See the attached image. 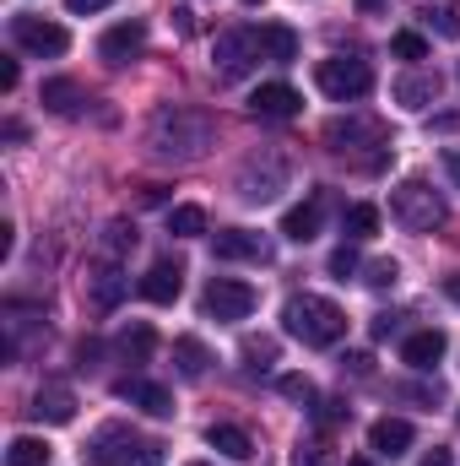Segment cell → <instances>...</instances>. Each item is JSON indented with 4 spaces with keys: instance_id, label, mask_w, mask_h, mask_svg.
<instances>
[{
    "instance_id": "cell-1",
    "label": "cell",
    "mask_w": 460,
    "mask_h": 466,
    "mask_svg": "<svg viewBox=\"0 0 460 466\" xmlns=\"http://www.w3.org/2000/svg\"><path fill=\"white\" fill-rule=\"evenodd\" d=\"M212 136H217L212 115H201V109H179V104L157 109V115H152V130H146L152 152L168 157V163H190V157H201V152L212 147Z\"/></svg>"
},
{
    "instance_id": "cell-2",
    "label": "cell",
    "mask_w": 460,
    "mask_h": 466,
    "mask_svg": "<svg viewBox=\"0 0 460 466\" xmlns=\"http://www.w3.org/2000/svg\"><path fill=\"white\" fill-rule=\"evenodd\" d=\"M282 326L304 342V348H336L346 337V309L320 299V293H293L282 304Z\"/></svg>"
},
{
    "instance_id": "cell-3",
    "label": "cell",
    "mask_w": 460,
    "mask_h": 466,
    "mask_svg": "<svg viewBox=\"0 0 460 466\" xmlns=\"http://www.w3.org/2000/svg\"><path fill=\"white\" fill-rule=\"evenodd\" d=\"M390 212H395V223L412 233H434L450 212H445V196L428 185V179H406V185H395V196H390Z\"/></svg>"
},
{
    "instance_id": "cell-4",
    "label": "cell",
    "mask_w": 460,
    "mask_h": 466,
    "mask_svg": "<svg viewBox=\"0 0 460 466\" xmlns=\"http://www.w3.org/2000/svg\"><path fill=\"white\" fill-rule=\"evenodd\" d=\"M87 456L93 466H163V445H152V440H135L130 429H98V440L87 445Z\"/></svg>"
},
{
    "instance_id": "cell-5",
    "label": "cell",
    "mask_w": 460,
    "mask_h": 466,
    "mask_svg": "<svg viewBox=\"0 0 460 466\" xmlns=\"http://www.w3.org/2000/svg\"><path fill=\"white\" fill-rule=\"evenodd\" d=\"M315 87H320L325 98H336V104H357V98L374 87V66L357 60V55H331V60L315 66Z\"/></svg>"
},
{
    "instance_id": "cell-6",
    "label": "cell",
    "mask_w": 460,
    "mask_h": 466,
    "mask_svg": "<svg viewBox=\"0 0 460 466\" xmlns=\"http://www.w3.org/2000/svg\"><path fill=\"white\" fill-rule=\"evenodd\" d=\"M255 60H260L255 27H228V33H217V44H212V71H217V82H244V76L255 71Z\"/></svg>"
},
{
    "instance_id": "cell-7",
    "label": "cell",
    "mask_w": 460,
    "mask_h": 466,
    "mask_svg": "<svg viewBox=\"0 0 460 466\" xmlns=\"http://www.w3.org/2000/svg\"><path fill=\"white\" fill-rule=\"evenodd\" d=\"M255 304H260V293H255L249 282H238V277H212L206 293H201V309H206L212 320H249Z\"/></svg>"
},
{
    "instance_id": "cell-8",
    "label": "cell",
    "mask_w": 460,
    "mask_h": 466,
    "mask_svg": "<svg viewBox=\"0 0 460 466\" xmlns=\"http://www.w3.org/2000/svg\"><path fill=\"white\" fill-rule=\"evenodd\" d=\"M11 38L27 55H65L71 49V33L60 22H44V16H11Z\"/></svg>"
},
{
    "instance_id": "cell-9",
    "label": "cell",
    "mask_w": 460,
    "mask_h": 466,
    "mask_svg": "<svg viewBox=\"0 0 460 466\" xmlns=\"http://www.w3.org/2000/svg\"><path fill=\"white\" fill-rule=\"evenodd\" d=\"M325 141L331 152H357V147H379L385 141V125L368 115H352V119H331L325 125Z\"/></svg>"
},
{
    "instance_id": "cell-10",
    "label": "cell",
    "mask_w": 460,
    "mask_h": 466,
    "mask_svg": "<svg viewBox=\"0 0 460 466\" xmlns=\"http://www.w3.org/2000/svg\"><path fill=\"white\" fill-rule=\"evenodd\" d=\"M282 185H287V163H282V157H265V168H260V163H249V168L238 174V196H244V201H255V207H260V201H276V190H282Z\"/></svg>"
},
{
    "instance_id": "cell-11",
    "label": "cell",
    "mask_w": 460,
    "mask_h": 466,
    "mask_svg": "<svg viewBox=\"0 0 460 466\" xmlns=\"http://www.w3.org/2000/svg\"><path fill=\"white\" fill-rule=\"evenodd\" d=\"M135 293H141L146 304H174V299L185 293V266H179V260H152L146 277L135 282Z\"/></svg>"
},
{
    "instance_id": "cell-12",
    "label": "cell",
    "mask_w": 460,
    "mask_h": 466,
    "mask_svg": "<svg viewBox=\"0 0 460 466\" xmlns=\"http://www.w3.org/2000/svg\"><path fill=\"white\" fill-rule=\"evenodd\" d=\"M141 49H146V22H115V27L98 38V55H104L109 66H130Z\"/></svg>"
},
{
    "instance_id": "cell-13",
    "label": "cell",
    "mask_w": 460,
    "mask_h": 466,
    "mask_svg": "<svg viewBox=\"0 0 460 466\" xmlns=\"http://www.w3.org/2000/svg\"><path fill=\"white\" fill-rule=\"evenodd\" d=\"M115 396L119 401H135V407L152 412V418H174V396H168V385H157V380H115Z\"/></svg>"
},
{
    "instance_id": "cell-14",
    "label": "cell",
    "mask_w": 460,
    "mask_h": 466,
    "mask_svg": "<svg viewBox=\"0 0 460 466\" xmlns=\"http://www.w3.org/2000/svg\"><path fill=\"white\" fill-rule=\"evenodd\" d=\"M304 109V98L287 87V82H265V87H255V98H249V115L260 119H293Z\"/></svg>"
},
{
    "instance_id": "cell-15",
    "label": "cell",
    "mask_w": 460,
    "mask_h": 466,
    "mask_svg": "<svg viewBox=\"0 0 460 466\" xmlns=\"http://www.w3.org/2000/svg\"><path fill=\"white\" fill-rule=\"evenodd\" d=\"M125 288H130V282H125V271H119L115 260H104V266L87 271V299H93V309H104V315L125 299Z\"/></svg>"
},
{
    "instance_id": "cell-16",
    "label": "cell",
    "mask_w": 460,
    "mask_h": 466,
    "mask_svg": "<svg viewBox=\"0 0 460 466\" xmlns=\"http://www.w3.org/2000/svg\"><path fill=\"white\" fill-rule=\"evenodd\" d=\"M412 440H417V434H412V423H406V418H379V423L368 429V451H379V456H390V461H395V456H406V451H412Z\"/></svg>"
},
{
    "instance_id": "cell-17",
    "label": "cell",
    "mask_w": 460,
    "mask_h": 466,
    "mask_svg": "<svg viewBox=\"0 0 460 466\" xmlns=\"http://www.w3.org/2000/svg\"><path fill=\"white\" fill-rule=\"evenodd\" d=\"M212 255L217 260H265V244H260V233H249V228H223V233H212Z\"/></svg>"
},
{
    "instance_id": "cell-18",
    "label": "cell",
    "mask_w": 460,
    "mask_h": 466,
    "mask_svg": "<svg viewBox=\"0 0 460 466\" xmlns=\"http://www.w3.org/2000/svg\"><path fill=\"white\" fill-rule=\"evenodd\" d=\"M255 38H260V55H265V60H276V66H293V60H298V33H293L287 22H260Z\"/></svg>"
},
{
    "instance_id": "cell-19",
    "label": "cell",
    "mask_w": 460,
    "mask_h": 466,
    "mask_svg": "<svg viewBox=\"0 0 460 466\" xmlns=\"http://www.w3.org/2000/svg\"><path fill=\"white\" fill-rule=\"evenodd\" d=\"M38 104H44L49 115H82L87 93H82V82H71V76H49V82L38 87Z\"/></svg>"
},
{
    "instance_id": "cell-20",
    "label": "cell",
    "mask_w": 460,
    "mask_h": 466,
    "mask_svg": "<svg viewBox=\"0 0 460 466\" xmlns=\"http://www.w3.org/2000/svg\"><path fill=\"white\" fill-rule=\"evenodd\" d=\"M434 98H439V71H406L395 82V104L401 109H428Z\"/></svg>"
},
{
    "instance_id": "cell-21",
    "label": "cell",
    "mask_w": 460,
    "mask_h": 466,
    "mask_svg": "<svg viewBox=\"0 0 460 466\" xmlns=\"http://www.w3.org/2000/svg\"><path fill=\"white\" fill-rule=\"evenodd\" d=\"M27 412H33L38 423H71V418H76V396H71L65 385H44Z\"/></svg>"
},
{
    "instance_id": "cell-22",
    "label": "cell",
    "mask_w": 460,
    "mask_h": 466,
    "mask_svg": "<svg viewBox=\"0 0 460 466\" xmlns=\"http://www.w3.org/2000/svg\"><path fill=\"white\" fill-rule=\"evenodd\" d=\"M320 212H325V196H320V190H315V196H309V201H304V207H293V212H287V218H282V233H287V238H293V244H309V238H315V233H320Z\"/></svg>"
},
{
    "instance_id": "cell-23",
    "label": "cell",
    "mask_w": 460,
    "mask_h": 466,
    "mask_svg": "<svg viewBox=\"0 0 460 466\" xmlns=\"http://www.w3.org/2000/svg\"><path fill=\"white\" fill-rule=\"evenodd\" d=\"M445 331H412L406 342H401V358L412 363V369H439V358H445Z\"/></svg>"
},
{
    "instance_id": "cell-24",
    "label": "cell",
    "mask_w": 460,
    "mask_h": 466,
    "mask_svg": "<svg viewBox=\"0 0 460 466\" xmlns=\"http://www.w3.org/2000/svg\"><path fill=\"white\" fill-rule=\"evenodd\" d=\"M206 445L223 451L228 461H249V456H255V440H249L238 423H212V429H206Z\"/></svg>"
},
{
    "instance_id": "cell-25",
    "label": "cell",
    "mask_w": 460,
    "mask_h": 466,
    "mask_svg": "<svg viewBox=\"0 0 460 466\" xmlns=\"http://www.w3.org/2000/svg\"><path fill=\"white\" fill-rule=\"evenodd\" d=\"M174 363H179V374H185V380H206L212 352H206L201 337H179V342H174Z\"/></svg>"
},
{
    "instance_id": "cell-26",
    "label": "cell",
    "mask_w": 460,
    "mask_h": 466,
    "mask_svg": "<svg viewBox=\"0 0 460 466\" xmlns=\"http://www.w3.org/2000/svg\"><path fill=\"white\" fill-rule=\"evenodd\" d=\"M49 445L44 440H33V434H16L11 445H5V466H49Z\"/></svg>"
},
{
    "instance_id": "cell-27",
    "label": "cell",
    "mask_w": 460,
    "mask_h": 466,
    "mask_svg": "<svg viewBox=\"0 0 460 466\" xmlns=\"http://www.w3.org/2000/svg\"><path fill=\"white\" fill-rule=\"evenodd\" d=\"M342 233L346 238H374V233H379V207H368V201L346 207L342 212Z\"/></svg>"
},
{
    "instance_id": "cell-28",
    "label": "cell",
    "mask_w": 460,
    "mask_h": 466,
    "mask_svg": "<svg viewBox=\"0 0 460 466\" xmlns=\"http://www.w3.org/2000/svg\"><path fill=\"white\" fill-rule=\"evenodd\" d=\"M152 348H157L152 326H141V320H135V326H125V331H119V352H125L130 363H146V358H152Z\"/></svg>"
},
{
    "instance_id": "cell-29",
    "label": "cell",
    "mask_w": 460,
    "mask_h": 466,
    "mask_svg": "<svg viewBox=\"0 0 460 466\" xmlns=\"http://www.w3.org/2000/svg\"><path fill=\"white\" fill-rule=\"evenodd\" d=\"M168 233H174V238H201V233H206V212H201V207H174V212H168Z\"/></svg>"
},
{
    "instance_id": "cell-30",
    "label": "cell",
    "mask_w": 460,
    "mask_h": 466,
    "mask_svg": "<svg viewBox=\"0 0 460 466\" xmlns=\"http://www.w3.org/2000/svg\"><path fill=\"white\" fill-rule=\"evenodd\" d=\"M244 369H249V374H265V369H271V363H276V342H271V337H244Z\"/></svg>"
},
{
    "instance_id": "cell-31",
    "label": "cell",
    "mask_w": 460,
    "mask_h": 466,
    "mask_svg": "<svg viewBox=\"0 0 460 466\" xmlns=\"http://www.w3.org/2000/svg\"><path fill=\"white\" fill-rule=\"evenodd\" d=\"M390 55L395 60H428V38L423 33H395L390 38Z\"/></svg>"
},
{
    "instance_id": "cell-32",
    "label": "cell",
    "mask_w": 460,
    "mask_h": 466,
    "mask_svg": "<svg viewBox=\"0 0 460 466\" xmlns=\"http://www.w3.org/2000/svg\"><path fill=\"white\" fill-rule=\"evenodd\" d=\"M363 282H368L374 293H385V288H395V282H401V266H395V260H374Z\"/></svg>"
},
{
    "instance_id": "cell-33",
    "label": "cell",
    "mask_w": 460,
    "mask_h": 466,
    "mask_svg": "<svg viewBox=\"0 0 460 466\" xmlns=\"http://www.w3.org/2000/svg\"><path fill=\"white\" fill-rule=\"evenodd\" d=\"M293 466H331V451H325V440H304V445L293 451Z\"/></svg>"
},
{
    "instance_id": "cell-34",
    "label": "cell",
    "mask_w": 460,
    "mask_h": 466,
    "mask_svg": "<svg viewBox=\"0 0 460 466\" xmlns=\"http://www.w3.org/2000/svg\"><path fill=\"white\" fill-rule=\"evenodd\" d=\"M357 266H363V260H357V249H352V244H342V249H331V277H352V271H357Z\"/></svg>"
},
{
    "instance_id": "cell-35",
    "label": "cell",
    "mask_w": 460,
    "mask_h": 466,
    "mask_svg": "<svg viewBox=\"0 0 460 466\" xmlns=\"http://www.w3.org/2000/svg\"><path fill=\"white\" fill-rule=\"evenodd\" d=\"M104 244H109V255H125V249H135V228L130 223H109V238Z\"/></svg>"
},
{
    "instance_id": "cell-36",
    "label": "cell",
    "mask_w": 460,
    "mask_h": 466,
    "mask_svg": "<svg viewBox=\"0 0 460 466\" xmlns=\"http://www.w3.org/2000/svg\"><path fill=\"white\" fill-rule=\"evenodd\" d=\"M434 16V27L445 33V38H460V5H439V11H428Z\"/></svg>"
},
{
    "instance_id": "cell-37",
    "label": "cell",
    "mask_w": 460,
    "mask_h": 466,
    "mask_svg": "<svg viewBox=\"0 0 460 466\" xmlns=\"http://www.w3.org/2000/svg\"><path fill=\"white\" fill-rule=\"evenodd\" d=\"M282 396H287V401H315V385H309L304 374H287V380H282Z\"/></svg>"
},
{
    "instance_id": "cell-38",
    "label": "cell",
    "mask_w": 460,
    "mask_h": 466,
    "mask_svg": "<svg viewBox=\"0 0 460 466\" xmlns=\"http://www.w3.org/2000/svg\"><path fill=\"white\" fill-rule=\"evenodd\" d=\"M315 418H320V423L331 429V423H342V418H352V407H342V401H320V407H315Z\"/></svg>"
},
{
    "instance_id": "cell-39",
    "label": "cell",
    "mask_w": 460,
    "mask_h": 466,
    "mask_svg": "<svg viewBox=\"0 0 460 466\" xmlns=\"http://www.w3.org/2000/svg\"><path fill=\"white\" fill-rule=\"evenodd\" d=\"M115 0H65V11L71 16H93V11H109Z\"/></svg>"
},
{
    "instance_id": "cell-40",
    "label": "cell",
    "mask_w": 460,
    "mask_h": 466,
    "mask_svg": "<svg viewBox=\"0 0 460 466\" xmlns=\"http://www.w3.org/2000/svg\"><path fill=\"white\" fill-rule=\"evenodd\" d=\"M401 331V315H374V337L385 342V337H395Z\"/></svg>"
},
{
    "instance_id": "cell-41",
    "label": "cell",
    "mask_w": 460,
    "mask_h": 466,
    "mask_svg": "<svg viewBox=\"0 0 460 466\" xmlns=\"http://www.w3.org/2000/svg\"><path fill=\"white\" fill-rule=\"evenodd\" d=\"M342 369H352V374H368V352H346Z\"/></svg>"
},
{
    "instance_id": "cell-42",
    "label": "cell",
    "mask_w": 460,
    "mask_h": 466,
    "mask_svg": "<svg viewBox=\"0 0 460 466\" xmlns=\"http://www.w3.org/2000/svg\"><path fill=\"white\" fill-rule=\"evenodd\" d=\"M428 125H434V130H445V136H450V130H460V115H434V119H428Z\"/></svg>"
},
{
    "instance_id": "cell-43",
    "label": "cell",
    "mask_w": 460,
    "mask_h": 466,
    "mask_svg": "<svg viewBox=\"0 0 460 466\" xmlns=\"http://www.w3.org/2000/svg\"><path fill=\"white\" fill-rule=\"evenodd\" d=\"M0 87H5V93L16 87V60H5V66H0Z\"/></svg>"
},
{
    "instance_id": "cell-44",
    "label": "cell",
    "mask_w": 460,
    "mask_h": 466,
    "mask_svg": "<svg viewBox=\"0 0 460 466\" xmlns=\"http://www.w3.org/2000/svg\"><path fill=\"white\" fill-rule=\"evenodd\" d=\"M445 299H450V304H460V271H450V277H445Z\"/></svg>"
},
{
    "instance_id": "cell-45",
    "label": "cell",
    "mask_w": 460,
    "mask_h": 466,
    "mask_svg": "<svg viewBox=\"0 0 460 466\" xmlns=\"http://www.w3.org/2000/svg\"><path fill=\"white\" fill-rule=\"evenodd\" d=\"M423 466H450V451H439V445H434V451L423 456Z\"/></svg>"
},
{
    "instance_id": "cell-46",
    "label": "cell",
    "mask_w": 460,
    "mask_h": 466,
    "mask_svg": "<svg viewBox=\"0 0 460 466\" xmlns=\"http://www.w3.org/2000/svg\"><path fill=\"white\" fill-rule=\"evenodd\" d=\"M445 168H450V179L460 185V152H450V157H445Z\"/></svg>"
},
{
    "instance_id": "cell-47",
    "label": "cell",
    "mask_w": 460,
    "mask_h": 466,
    "mask_svg": "<svg viewBox=\"0 0 460 466\" xmlns=\"http://www.w3.org/2000/svg\"><path fill=\"white\" fill-rule=\"evenodd\" d=\"M379 5H385V0H357V11H379Z\"/></svg>"
},
{
    "instance_id": "cell-48",
    "label": "cell",
    "mask_w": 460,
    "mask_h": 466,
    "mask_svg": "<svg viewBox=\"0 0 460 466\" xmlns=\"http://www.w3.org/2000/svg\"><path fill=\"white\" fill-rule=\"evenodd\" d=\"M346 466H374V461H346Z\"/></svg>"
},
{
    "instance_id": "cell-49",
    "label": "cell",
    "mask_w": 460,
    "mask_h": 466,
    "mask_svg": "<svg viewBox=\"0 0 460 466\" xmlns=\"http://www.w3.org/2000/svg\"><path fill=\"white\" fill-rule=\"evenodd\" d=\"M190 466H212V461H190Z\"/></svg>"
},
{
    "instance_id": "cell-50",
    "label": "cell",
    "mask_w": 460,
    "mask_h": 466,
    "mask_svg": "<svg viewBox=\"0 0 460 466\" xmlns=\"http://www.w3.org/2000/svg\"><path fill=\"white\" fill-rule=\"evenodd\" d=\"M244 5H260V0H244Z\"/></svg>"
}]
</instances>
